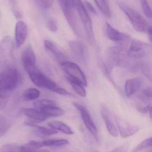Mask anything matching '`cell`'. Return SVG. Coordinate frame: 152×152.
<instances>
[{"label":"cell","instance_id":"cell-1","mask_svg":"<svg viewBox=\"0 0 152 152\" xmlns=\"http://www.w3.org/2000/svg\"><path fill=\"white\" fill-rule=\"evenodd\" d=\"M26 71L32 82L37 87L46 88L62 95L70 94L66 89L48 77L36 66L29 68Z\"/></svg>","mask_w":152,"mask_h":152},{"label":"cell","instance_id":"cell-2","mask_svg":"<svg viewBox=\"0 0 152 152\" xmlns=\"http://www.w3.org/2000/svg\"><path fill=\"white\" fill-rule=\"evenodd\" d=\"M19 75L17 69L10 67L2 72L0 76V97L5 98L14 91L18 85Z\"/></svg>","mask_w":152,"mask_h":152},{"label":"cell","instance_id":"cell-3","mask_svg":"<svg viewBox=\"0 0 152 152\" xmlns=\"http://www.w3.org/2000/svg\"><path fill=\"white\" fill-rule=\"evenodd\" d=\"M58 1L65 18L72 30L78 36L83 37V30L74 12L75 7L73 0H58Z\"/></svg>","mask_w":152,"mask_h":152},{"label":"cell","instance_id":"cell-4","mask_svg":"<svg viewBox=\"0 0 152 152\" xmlns=\"http://www.w3.org/2000/svg\"><path fill=\"white\" fill-rule=\"evenodd\" d=\"M119 8L128 17L134 28L140 33H148L150 28L146 20L136 11L133 10L124 3L118 2Z\"/></svg>","mask_w":152,"mask_h":152},{"label":"cell","instance_id":"cell-5","mask_svg":"<svg viewBox=\"0 0 152 152\" xmlns=\"http://www.w3.org/2000/svg\"><path fill=\"white\" fill-rule=\"evenodd\" d=\"M74 7L76 10L79 18L83 23L87 37L90 43L94 44L95 42L93 24L90 16L81 0H73Z\"/></svg>","mask_w":152,"mask_h":152},{"label":"cell","instance_id":"cell-6","mask_svg":"<svg viewBox=\"0 0 152 152\" xmlns=\"http://www.w3.org/2000/svg\"><path fill=\"white\" fill-rule=\"evenodd\" d=\"M60 65L67 75L80 82L85 86H87V79L85 75L76 64L66 61L61 63Z\"/></svg>","mask_w":152,"mask_h":152},{"label":"cell","instance_id":"cell-7","mask_svg":"<svg viewBox=\"0 0 152 152\" xmlns=\"http://www.w3.org/2000/svg\"><path fill=\"white\" fill-rule=\"evenodd\" d=\"M72 104L80 113L82 120L88 131L92 134L96 141H98L97 129L88 110L84 106L79 103L74 102Z\"/></svg>","mask_w":152,"mask_h":152},{"label":"cell","instance_id":"cell-8","mask_svg":"<svg viewBox=\"0 0 152 152\" xmlns=\"http://www.w3.org/2000/svg\"><path fill=\"white\" fill-rule=\"evenodd\" d=\"M101 113L109 133L112 136L117 137L118 136V129L116 118L113 116L108 107L104 104L101 107Z\"/></svg>","mask_w":152,"mask_h":152},{"label":"cell","instance_id":"cell-9","mask_svg":"<svg viewBox=\"0 0 152 152\" xmlns=\"http://www.w3.org/2000/svg\"><path fill=\"white\" fill-rule=\"evenodd\" d=\"M150 45L140 40L134 39L131 41L128 52L130 58H139L147 55Z\"/></svg>","mask_w":152,"mask_h":152},{"label":"cell","instance_id":"cell-10","mask_svg":"<svg viewBox=\"0 0 152 152\" xmlns=\"http://www.w3.org/2000/svg\"><path fill=\"white\" fill-rule=\"evenodd\" d=\"M69 46L76 60L82 64L85 63L86 61L87 54L84 44L78 40H73L69 42Z\"/></svg>","mask_w":152,"mask_h":152},{"label":"cell","instance_id":"cell-11","mask_svg":"<svg viewBox=\"0 0 152 152\" xmlns=\"http://www.w3.org/2000/svg\"><path fill=\"white\" fill-rule=\"evenodd\" d=\"M116 120L119 132L121 137L123 138L131 136L139 131V128L137 126L132 125L119 118H117Z\"/></svg>","mask_w":152,"mask_h":152},{"label":"cell","instance_id":"cell-12","mask_svg":"<svg viewBox=\"0 0 152 152\" xmlns=\"http://www.w3.org/2000/svg\"><path fill=\"white\" fill-rule=\"evenodd\" d=\"M28 35V27L26 24L22 20L17 22L15 27V38L16 46L19 48L26 42Z\"/></svg>","mask_w":152,"mask_h":152},{"label":"cell","instance_id":"cell-13","mask_svg":"<svg viewBox=\"0 0 152 152\" xmlns=\"http://www.w3.org/2000/svg\"><path fill=\"white\" fill-rule=\"evenodd\" d=\"M108 58L110 62L117 66L126 65V58L123 50L117 47L110 48L108 51Z\"/></svg>","mask_w":152,"mask_h":152},{"label":"cell","instance_id":"cell-14","mask_svg":"<svg viewBox=\"0 0 152 152\" xmlns=\"http://www.w3.org/2000/svg\"><path fill=\"white\" fill-rule=\"evenodd\" d=\"M21 62L25 70L35 66V55L31 45H28L23 50L21 55Z\"/></svg>","mask_w":152,"mask_h":152},{"label":"cell","instance_id":"cell-15","mask_svg":"<svg viewBox=\"0 0 152 152\" xmlns=\"http://www.w3.org/2000/svg\"><path fill=\"white\" fill-rule=\"evenodd\" d=\"M1 152H51L46 150L35 149L26 145H16L6 144L2 147Z\"/></svg>","mask_w":152,"mask_h":152},{"label":"cell","instance_id":"cell-16","mask_svg":"<svg viewBox=\"0 0 152 152\" xmlns=\"http://www.w3.org/2000/svg\"><path fill=\"white\" fill-rule=\"evenodd\" d=\"M106 34L107 37L113 42H125L129 39V37L127 35L115 29L108 23H106Z\"/></svg>","mask_w":152,"mask_h":152},{"label":"cell","instance_id":"cell-17","mask_svg":"<svg viewBox=\"0 0 152 152\" xmlns=\"http://www.w3.org/2000/svg\"><path fill=\"white\" fill-rule=\"evenodd\" d=\"M142 82V79L140 77L133 78L127 80L125 87L126 96L130 97L137 92L141 88Z\"/></svg>","mask_w":152,"mask_h":152},{"label":"cell","instance_id":"cell-18","mask_svg":"<svg viewBox=\"0 0 152 152\" xmlns=\"http://www.w3.org/2000/svg\"><path fill=\"white\" fill-rule=\"evenodd\" d=\"M44 44L46 49L52 53L60 64L66 61V56L56 44L50 40H46L44 42Z\"/></svg>","mask_w":152,"mask_h":152},{"label":"cell","instance_id":"cell-19","mask_svg":"<svg viewBox=\"0 0 152 152\" xmlns=\"http://www.w3.org/2000/svg\"><path fill=\"white\" fill-rule=\"evenodd\" d=\"M22 112L25 116L36 122H43L47 118L41 110L36 109L24 108Z\"/></svg>","mask_w":152,"mask_h":152},{"label":"cell","instance_id":"cell-20","mask_svg":"<svg viewBox=\"0 0 152 152\" xmlns=\"http://www.w3.org/2000/svg\"><path fill=\"white\" fill-rule=\"evenodd\" d=\"M47 118L48 117H61L64 114V111L62 109L54 106H49L40 109Z\"/></svg>","mask_w":152,"mask_h":152},{"label":"cell","instance_id":"cell-21","mask_svg":"<svg viewBox=\"0 0 152 152\" xmlns=\"http://www.w3.org/2000/svg\"><path fill=\"white\" fill-rule=\"evenodd\" d=\"M48 125L52 129L61 131L66 134L72 135L74 134L70 127L61 121H50L48 122Z\"/></svg>","mask_w":152,"mask_h":152},{"label":"cell","instance_id":"cell-22","mask_svg":"<svg viewBox=\"0 0 152 152\" xmlns=\"http://www.w3.org/2000/svg\"><path fill=\"white\" fill-rule=\"evenodd\" d=\"M66 79L68 82L71 85L74 91L82 97H85L86 96V91L83 84L68 75L66 77Z\"/></svg>","mask_w":152,"mask_h":152},{"label":"cell","instance_id":"cell-23","mask_svg":"<svg viewBox=\"0 0 152 152\" xmlns=\"http://www.w3.org/2000/svg\"><path fill=\"white\" fill-rule=\"evenodd\" d=\"M40 93L38 89L34 88H30L26 89L22 93L23 100L26 101H33L40 96Z\"/></svg>","mask_w":152,"mask_h":152},{"label":"cell","instance_id":"cell-24","mask_svg":"<svg viewBox=\"0 0 152 152\" xmlns=\"http://www.w3.org/2000/svg\"><path fill=\"white\" fill-rule=\"evenodd\" d=\"M98 9L102 12L104 15L108 18L111 15L110 10L109 7L107 0H94Z\"/></svg>","mask_w":152,"mask_h":152},{"label":"cell","instance_id":"cell-25","mask_svg":"<svg viewBox=\"0 0 152 152\" xmlns=\"http://www.w3.org/2000/svg\"><path fill=\"white\" fill-rule=\"evenodd\" d=\"M43 146L59 147L68 143V141L65 139H48L43 141Z\"/></svg>","mask_w":152,"mask_h":152},{"label":"cell","instance_id":"cell-26","mask_svg":"<svg viewBox=\"0 0 152 152\" xmlns=\"http://www.w3.org/2000/svg\"><path fill=\"white\" fill-rule=\"evenodd\" d=\"M35 108H38L39 110L42 108L49 106L56 105V103L54 101L48 99H41L35 101L33 103Z\"/></svg>","mask_w":152,"mask_h":152},{"label":"cell","instance_id":"cell-27","mask_svg":"<svg viewBox=\"0 0 152 152\" xmlns=\"http://www.w3.org/2000/svg\"><path fill=\"white\" fill-rule=\"evenodd\" d=\"M27 124L35 128L37 130L39 133H41V134L44 135H52L56 134L58 133V132L56 130L50 129L41 126H37V125L32 124V123H28Z\"/></svg>","mask_w":152,"mask_h":152},{"label":"cell","instance_id":"cell-28","mask_svg":"<svg viewBox=\"0 0 152 152\" xmlns=\"http://www.w3.org/2000/svg\"><path fill=\"white\" fill-rule=\"evenodd\" d=\"M152 146V137L147 138L144 141H142L136 148L132 151V152H140L141 151Z\"/></svg>","mask_w":152,"mask_h":152},{"label":"cell","instance_id":"cell-29","mask_svg":"<svg viewBox=\"0 0 152 152\" xmlns=\"http://www.w3.org/2000/svg\"><path fill=\"white\" fill-rule=\"evenodd\" d=\"M142 9L145 15L149 18H152V10L146 0H140Z\"/></svg>","mask_w":152,"mask_h":152},{"label":"cell","instance_id":"cell-30","mask_svg":"<svg viewBox=\"0 0 152 152\" xmlns=\"http://www.w3.org/2000/svg\"><path fill=\"white\" fill-rule=\"evenodd\" d=\"M141 100L145 102L149 103L152 101V88H147L143 90L140 96Z\"/></svg>","mask_w":152,"mask_h":152},{"label":"cell","instance_id":"cell-31","mask_svg":"<svg viewBox=\"0 0 152 152\" xmlns=\"http://www.w3.org/2000/svg\"><path fill=\"white\" fill-rule=\"evenodd\" d=\"M10 126V123L4 118L1 117V122H0V128H1V137L8 131V129Z\"/></svg>","mask_w":152,"mask_h":152},{"label":"cell","instance_id":"cell-32","mask_svg":"<svg viewBox=\"0 0 152 152\" xmlns=\"http://www.w3.org/2000/svg\"><path fill=\"white\" fill-rule=\"evenodd\" d=\"M37 4L43 9H47L52 6L53 0H35Z\"/></svg>","mask_w":152,"mask_h":152},{"label":"cell","instance_id":"cell-33","mask_svg":"<svg viewBox=\"0 0 152 152\" xmlns=\"http://www.w3.org/2000/svg\"><path fill=\"white\" fill-rule=\"evenodd\" d=\"M26 145L35 149H40L43 147V142H38V141H35L33 140L29 141Z\"/></svg>","mask_w":152,"mask_h":152},{"label":"cell","instance_id":"cell-34","mask_svg":"<svg viewBox=\"0 0 152 152\" xmlns=\"http://www.w3.org/2000/svg\"><path fill=\"white\" fill-rule=\"evenodd\" d=\"M47 27L49 30L53 32H56L57 30V26L56 23L53 20H50L47 23Z\"/></svg>","mask_w":152,"mask_h":152},{"label":"cell","instance_id":"cell-35","mask_svg":"<svg viewBox=\"0 0 152 152\" xmlns=\"http://www.w3.org/2000/svg\"><path fill=\"white\" fill-rule=\"evenodd\" d=\"M129 148V145L128 144H126L117 147V148L114 149L111 152H127Z\"/></svg>","mask_w":152,"mask_h":152},{"label":"cell","instance_id":"cell-36","mask_svg":"<svg viewBox=\"0 0 152 152\" xmlns=\"http://www.w3.org/2000/svg\"><path fill=\"white\" fill-rule=\"evenodd\" d=\"M84 5L85 8H87V9L89 11H90V12L94 14H97L96 11L95 10L93 6L92 5V4H91L90 2L87 1H84Z\"/></svg>","mask_w":152,"mask_h":152},{"label":"cell","instance_id":"cell-37","mask_svg":"<svg viewBox=\"0 0 152 152\" xmlns=\"http://www.w3.org/2000/svg\"><path fill=\"white\" fill-rule=\"evenodd\" d=\"M151 105L150 104H148L145 106H137V110L141 113H146L147 112L149 111Z\"/></svg>","mask_w":152,"mask_h":152},{"label":"cell","instance_id":"cell-38","mask_svg":"<svg viewBox=\"0 0 152 152\" xmlns=\"http://www.w3.org/2000/svg\"><path fill=\"white\" fill-rule=\"evenodd\" d=\"M149 111L150 112V117H151V120L152 121V105H151V106H150Z\"/></svg>","mask_w":152,"mask_h":152},{"label":"cell","instance_id":"cell-39","mask_svg":"<svg viewBox=\"0 0 152 152\" xmlns=\"http://www.w3.org/2000/svg\"><path fill=\"white\" fill-rule=\"evenodd\" d=\"M150 152H152V150L151 151H150Z\"/></svg>","mask_w":152,"mask_h":152}]
</instances>
